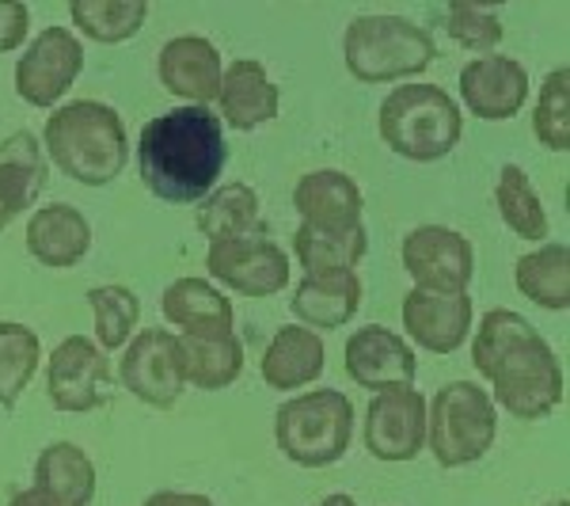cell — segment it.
<instances>
[{"instance_id": "cell-24", "label": "cell", "mask_w": 570, "mask_h": 506, "mask_svg": "<svg viewBox=\"0 0 570 506\" xmlns=\"http://www.w3.org/2000/svg\"><path fill=\"white\" fill-rule=\"evenodd\" d=\"M179 351H183V370H187V385H195L202 392L228 389L244 373V343L233 328L179 335Z\"/></svg>"}, {"instance_id": "cell-16", "label": "cell", "mask_w": 570, "mask_h": 506, "mask_svg": "<svg viewBox=\"0 0 570 506\" xmlns=\"http://www.w3.org/2000/svg\"><path fill=\"white\" fill-rule=\"evenodd\" d=\"M403 331L430 354H453L472 335V298L468 293L411 290L403 298Z\"/></svg>"}, {"instance_id": "cell-3", "label": "cell", "mask_w": 570, "mask_h": 506, "mask_svg": "<svg viewBox=\"0 0 570 506\" xmlns=\"http://www.w3.org/2000/svg\"><path fill=\"white\" fill-rule=\"evenodd\" d=\"M42 153L80 187H107L130 160V137L115 107L99 99H72L46 123Z\"/></svg>"}, {"instance_id": "cell-4", "label": "cell", "mask_w": 570, "mask_h": 506, "mask_svg": "<svg viewBox=\"0 0 570 506\" xmlns=\"http://www.w3.org/2000/svg\"><path fill=\"white\" fill-rule=\"evenodd\" d=\"M384 145L411 164L445 160L461 145V104L441 85H400L376 110Z\"/></svg>"}, {"instance_id": "cell-5", "label": "cell", "mask_w": 570, "mask_h": 506, "mask_svg": "<svg viewBox=\"0 0 570 506\" xmlns=\"http://www.w3.org/2000/svg\"><path fill=\"white\" fill-rule=\"evenodd\" d=\"M343 58L351 77L362 85H392V80L426 72L430 61L438 58V46L419 23L376 12L351 20L343 39Z\"/></svg>"}, {"instance_id": "cell-12", "label": "cell", "mask_w": 570, "mask_h": 506, "mask_svg": "<svg viewBox=\"0 0 570 506\" xmlns=\"http://www.w3.org/2000/svg\"><path fill=\"white\" fill-rule=\"evenodd\" d=\"M85 69V46L66 27H46L16 61V91L31 107H53L77 85Z\"/></svg>"}, {"instance_id": "cell-21", "label": "cell", "mask_w": 570, "mask_h": 506, "mask_svg": "<svg viewBox=\"0 0 570 506\" xmlns=\"http://www.w3.org/2000/svg\"><path fill=\"white\" fill-rule=\"evenodd\" d=\"M27 252L42 266L66 271L77 266L91 252V225L69 202H50V206L35 210L27 221Z\"/></svg>"}, {"instance_id": "cell-40", "label": "cell", "mask_w": 570, "mask_h": 506, "mask_svg": "<svg viewBox=\"0 0 570 506\" xmlns=\"http://www.w3.org/2000/svg\"><path fill=\"white\" fill-rule=\"evenodd\" d=\"M548 506H570L567 499H556V503H548Z\"/></svg>"}, {"instance_id": "cell-32", "label": "cell", "mask_w": 570, "mask_h": 506, "mask_svg": "<svg viewBox=\"0 0 570 506\" xmlns=\"http://www.w3.org/2000/svg\"><path fill=\"white\" fill-rule=\"evenodd\" d=\"M42 343L27 324L0 320V408H12L39 373Z\"/></svg>"}, {"instance_id": "cell-37", "label": "cell", "mask_w": 570, "mask_h": 506, "mask_svg": "<svg viewBox=\"0 0 570 506\" xmlns=\"http://www.w3.org/2000/svg\"><path fill=\"white\" fill-rule=\"evenodd\" d=\"M141 506H214L209 495H195V492H171V487H164V492L149 495Z\"/></svg>"}, {"instance_id": "cell-23", "label": "cell", "mask_w": 570, "mask_h": 506, "mask_svg": "<svg viewBox=\"0 0 570 506\" xmlns=\"http://www.w3.org/2000/svg\"><path fill=\"white\" fill-rule=\"evenodd\" d=\"M324 366H327V351L316 331L301 324H282L278 335L266 343L259 373L274 392H297L308 389L312 381H320Z\"/></svg>"}, {"instance_id": "cell-10", "label": "cell", "mask_w": 570, "mask_h": 506, "mask_svg": "<svg viewBox=\"0 0 570 506\" xmlns=\"http://www.w3.org/2000/svg\"><path fill=\"white\" fill-rule=\"evenodd\" d=\"M365 449L376 461H415L426 449V397L415 385H392L370 397Z\"/></svg>"}, {"instance_id": "cell-17", "label": "cell", "mask_w": 570, "mask_h": 506, "mask_svg": "<svg viewBox=\"0 0 570 506\" xmlns=\"http://www.w3.org/2000/svg\"><path fill=\"white\" fill-rule=\"evenodd\" d=\"M220 50L202 35H179L156 53V77L187 107H206L220 91Z\"/></svg>"}, {"instance_id": "cell-14", "label": "cell", "mask_w": 570, "mask_h": 506, "mask_svg": "<svg viewBox=\"0 0 570 506\" xmlns=\"http://www.w3.org/2000/svg\"><path fill=\"white\" fill-rule=\"evenodd\" d=\"M343 366L351 381L370 392L392 389V385H415L419 377V358L411 343H403V335H395L384 324H365L354 335H346Z\"/></svg>"}, {"instance_id": "cell-18", "label": "cell", "mask_w": 570, "mask_h": 506, "mask_svg": "<svg viewBox=\"0 0 570 506\" xmlns=\"http://www.w3.org/2000/svg\"><path fill=\"white\" fill-rule=\"evenodd\" d=\"M220 115L233 130H259V126L274 123L282 110V88L266 77L263 61L240 58L220 72V91H217Z\"/></svg>"}, {"instance_id": "cell-25", "label": "cell", "mask_w": 570, "mask_h": 506, "mask_svg": "<svg viewBox=\"0 0 570 506\" xmlns=\"http://www.w3.org/2000/svg\"><path fill=\"white\" fill-rule=\"evenodd\" d=\"M35 492L50 506H91L96 465L72 441H50L35 461Z\"/></svg>"}, {"instance_id": "cell-2", "label": "cell", "mask_w": 570, "mask_h": 506, "mask_svg": "<svg viewBox=\"0 0 570 506\" xmlns=\"http://www.w3.org/2000/svg\"><path fill=\"white\" fill-rule=\"evenodd\" d=\"M228 164L225 126L209 107H176L149 118L137 137V172L153 198L195 206Z\"/></svg>"}, {"instance_id": "cell-39", "label": "cell", "mask_w": 570, "mask_h": 506, "mask_svg": "<svg viewBox=\"0 0 570 506\" xmlns=\"http://www.w3.org/2000/svg\"><path fill=\"white\" fill-rule=\"evenodd\" d=\"M316 506H357V503L351 499V495H343V492H338V495H327V499H320Z\"/></svg>"}, {"instance_id": "cell-1", "label": "cell", "mask_w": 570, "mask_h": 506, "mask_svg": "<svg viewBox=\"0 0 570 506\" xmlns=\"http://www.w3.org/2000/svg\"><path fill=\"white\" fill-rule=\"evenodd\" d=\"M472 366L491 385V400L518 419H544L563 403V366L548 339L513 309H491L480 320Z\"/></svg>"}, {"instance_id": "cell-11", "label": "cell", "mask_w": 570, "mask_h": 506, "mask_svg": "<svg viewBox=\"0 0 570 506\" xmlns=\"http://www.w3.org/2000/svg\"><path fill=\"white\" fill-rule=\"evenodd\" d=\"M403 271L415 279V290L468 293L475 271L472 241L445 225H419L403 236Z\"/></svg>"}, {"instance_id": "cell-13", "label": "cell", "mask_w": 570, "mask_h": 506, "mask_svg": "<svg viewBox=\"0 0 570 506\" xmlns=\"http://www.w3.org/2000/svg\"><path fill=\"white\" fill-rule=\"evenodd\" d=\"M206 271L240 298H274V293L289 286V255L271 236L209 244Z\"/></svg>"}, {"instance_id": "cell-34", "label": "cell", "mask_w": 570, "mask_h": 506, "mask_svg": "<svg viewBox=\"0 0 570 506\" xmlns=\"http://www.w3.org/2000/svg\"><path fill=\"white\" fill-rule=\"evenodd\" d=\"M532 134L551 153L570 149V69L567 66L548 72L544 85H540L537 107H532Z\"/></svg>"}, {"instance_id": "cell-36", "label": "cell", "mask_w": 570, "mask_h": 506, "mask_svg": "<svg viewBox=\"0 0 570 506\" xmlns=\"http://www.w3.org/2000/svg\"><path fill=\"white\" fill-rule=\"evenodd\" d=\"M27 27H31V12L23 0H0V53H12L23 46Z\"/></svg>"}, {"instance_id": "cell-6", "label": "cell", "mask_w": 570, "mask_h": 506, "mask_svg": "<svg viewBox=\"0 0 570 506\" xmlns=\"http://www.w3.org/2000/svg\"><path fill=\"white\" fill-rule=\"evenodd\" d=\"M274 441L282 457L301 468H331L354 441V403L338 389H312L289 397L274 416Z\"/></svg>"}, {"instance_id": "cell-30", "label": "cell", "mask_w": 570, "mask_h": 506, "mask_svg": "<svg viewBox=\"0 0 570 506\" xmlns=\"http://www.w3.org/2000/svg\"><path fill=\"white\" fill-rule=\"evenodd\" d=\"M72 27L85 31L91 42L118 46L130 42L149 20V4L145 0H72L69 4Z\"/></svg>"}, {"instance_id": "cell-27", "label": "cell", "mask_w": 570, "mask_h": 506, "mask_svg": "<svg viewBox=\"0 0 570 506\" xmlns=\"http://www.w3.org/2000/svg\"><path fill=\"white\" fill-rule=\"evenodd\" d=\"M164 320L176 324L183 335L190 331H225L233 328V301L209 279H176L160 298Z\"/></svg>"}, {"instance_id": "cell-9", "label": "cell", "mask_w": 570, "mask_h": 506, "mask_svg": "<svg viewBox=\"0 0 570 506\" xmlns=\"http://www.w3.org/2000/svg\"><path fill=\"white\" fill-rule=\"evenodd\" d=\"M46 392L58 411L85 416V411L104 408L110 397V366L96 339L69 335L50 351L46 362Z\"/></svg>"}, {"instance_id": "cell-28", "label": "cell", "mask_w": 570, "mask_h": 506, "mask_svg": "<svg viewBox=\"0 0 570 506\" xmlns=\"http://www.w3.org/2000/svg\"><path fill=\"white\" fill-rule=\"evenodd\" d=\"M370 252V233L365 225L354 228H312L301 225L293 233V255L305 266V274H335L354 271Z\"/></svg>"}, {"instance_id": "cell-29", "label": "cell", "mask_w": 570, "mask_h": 506, "mask_svg": "<svg viewBox=\"0 0 570 506\" xmlns=\"http://www.w3.org/2000/svg\"><path fill=\"white\" fill-rule=\"evenodd\" d=\"M513 282L525 301L551 312L570 309V247L544 244L537 252H525L513 266Z\"/></svg>"}, {"instance_id": "cell-7", "label": "cell", "mask_w": 570, "mask_h": 506, "mask_svg": "<svg viewBox=\"0 0 570 506\" xmlns=\"http://www.w3.org/2000/svg\"><path fill=\"white\" fill-rule=\"evenodd\" d=\"M499 411L483 385L449 381L426 400V446L441 468H464L491 454Z\"/></svg>"}, {"instance_id": "cell-19", "label": "cell", "mask_w": 570, "mask_h": 506, "mask_svg": "<svg viewBox=\"0 0 570 506\" xmlns=\"http://www.w3.org/2000/svg\"><path fill=\"white\" fill-rule=\"evenodd\" d=\"M50 183V164L31 130H16L0 142V228L39 202Z\"/></svg>"}, {"instance_id": "cell-22", "label": "cell", "mask_w": 570, "mask_h": 506, "mask_svg": "<svg viewBox=\"0 0 570 506\" xmlns=\"http://www.w3.org/2000/svg\"><path fill=\"white\" fill-rule=\"evenodd\" d=\"M293 317L308 331H335L351 324L362 309V279L354 271L335 274H305L289 301Z\"/></svg>"}, {"instance_id": "cell-26", "label": "cell", "mask_w": 570, "mask_h": 506, "mask_svg": "<svg viewBox=\"0 0 570 506\" xmlns=\"http://www.w3.org/2000/svg\"><path fill=\"white\" fill-rule=\"evenodd\" d=\"M198 228L209 244L266 236V221L259 195L247 183H220L198 202Z\"/></svg>"}, {"instance_id": "cell-35", "label": "cell", "mask_w": 570, "mask_h": 506, "mask_svg": "<svg viewBox=\"0 0 570 506\" xmlns=\"http://www.w3.org/2000/svg\"><path fill=\"white\" fill-rule=\"evenodd\" d=\"M445 31L464 50H494L502 42V20L491 4H453L445 12Z\"/></svg>"}, {"instance_id": "cell-15", "label": "cell", "mask_w": 570, "mask_h": 506, "mask_svg": "<svg viewBox=\"0 0 570 506\" xmlns=\"http://www.w3.org/2000/svg\"><path fill=\"white\" fill-rule=\"evenodd\" d=\"M464 107L483 123H505L521 115L529 99V72L510 53H483L461 69Z\"/></svg>"}, {"instance_id": "cell-33", "label": "cell", "mask_w": 570, "mask_h": 506, "mask_svg": "<svg viewBox=\"0 0 570 506\" xmlns=\"http://www.w3.org/2000/svg\"><path fill=\"white\" fill-rule=\"evenodd\" d=\"M91 320H96L99 351H122L141 320V298L126 286H96L88 290Z\"/></svg>"}, {"instance_id": "cell-38", "label": "cell", "mask_w": 570, "mask_h": 506, "mask_svg": "<svg viewBox=\"0 0 570 506\" xmlns=\"http://www.w3.org/2000/svg\"><path fill=\"white\" fill-rule=\"evenodd\" d=\"M8 506H50V503H46L42 495L35 492V487H27V492H16V495H12V503H8Z\"/></svg>"}, {"instance_id": "cell-31", "label": "cell", "mask_w": 570, "mask_h": 506, "mask_svg": "<svg viewBox=\"0 0 570 506\" xmlns=\"http://www.w3.org/2000/svg\"><path fill=\"white\" fill-rule=\"evenodd\" d=\"M494 206L513 236L521 241H548V214L544 202L532 191V179L518 164H502L499 183H494Z\"/></svg>"}, {"instance_id": "cell-20", "label": "cell", "mask_w": 570, "mask_h": 506, "mask_svg": "<svg viewBox=\"0 0 570 506\" xmlns=\"http://www.w3.org/2000/svg\"><path fill=\"white\" fill-rule=\"evenodd\" d=\"M293 206L305 217L301 225L312 228H354L362 225V187L346 176V172L335 168H316L308 176L297 179L293 187Z\"/></svg>"}, {"instance_id": "cell-8", "label": "cell", "mask_w": 570, "mask_h": 506, "mask_svg": "<svg viewBox=\"0 0 570 506\" xmlns=\"http://www.w3.org/2000/svg\"><path fill=\"white\" fill-rule=\"evenodd\" d=\"M118 381L130 389V397L149 403L156 411H171L187 392V370H183L179 335L164 328H149L130 339L118 362Z\"/></svg>"}]
</instances>
